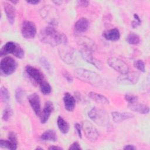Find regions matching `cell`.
<instances>
[{"instance_id":"cell-1","label":"cell","mask_w":150,"mask_h":150,"mask_svg":"<svg viewBox=\"0 0 150 150\" xmlns=\"http://www.w3.org/2000/svg\"><path fill=\"white\" fill-rule=\"evenodd\" d=\"M39 38L42 42L52 46L66 45L67 42L66 36L58 32L53 25L44 28L39 33Z\"/></svg>"},{"instance_id":"cell-2","label":"cell","mask_w":150,"mask_h":150,"mask_svg":"<svg viewBox=\"0 0 150 150\" xmlns=\"http://www.w3.org/2000/svg\"><path fill=\"white\" fill-rule=\"evenodd\" d=\"M74 75L78 79L92 86H99L103 83L102 78L98 74L86 69H76L74 70Z\"/></svg>"},{"instance_id":"cell-3","label":"cell","mask_w":150,"mask_h":150,"mask_svg":"<svg viewBox=\"0 0 150 150\" xmlns=\"http://www.w3.org/2000/svg\"><path fill=\"white\" fill-rule=\"evenodd\" d=\"M88 116L98 125L107 127L110 124V118L107 112L97 107H93L88 112Z\"/></svg>"},{"instance_id":"cell-4","label":"cell","mask_w":150,"mask_h":150,"mask_svg":"<svg viewBox=\"0 0 150 150\" xmlns=\"http://www.w3.org/2000/svg\"><path fill=\"white\" fill-rule=\"evenodd\" d=\"M8 54H12L18 59H22L24 57L25 52L22 47L14 42L9 41L6 42L1 49L0 56H5Z\"/></svg>"},{"instance_id":"cell-5","label":"cell","mask_w":150,"mask_h":150,"mask_svg":"<svg viewBox=\"0 0 150 150\" xmlns=\"http://www.w3.org/2000/svg\"><path fill=\"white\" fill-rule=\"evenodd\" d=\"M40 14L50 25L54 26L57 23L58 13L54 7L50 5L45 6L41 8Z\"/></svg>"},{"instance_id":"cell-6","label":"cell","mask_w":150,"mask_h":150,"mask_svg":"<svg viewBox=\"0 0 150 150\" xmlns=\"http://www.w3.org/2000/svg\"><path fill=\"white\" fill-rule=\"evenodd\" d=\"M16 68L17 63L13 58L11 57H4L1 61V73L5 76L12 74L15 71Z\"/></svg>"},{"instance_id":"cell-7","label":"cell","mask_w":150,"mask_h":150,"mask_svg":"<svg viewBox=\"0 0 150 150\" xmlns=\"http://www.w3.org/2000/svg\"><path fill=\"white\" fill-rule=\"evenodd\" d=\"M107 64L110 67L121 74L129 72L128 64L122 60L117 57H111L107 59Z\"/></svg>"},{"instance_id":"cell-8","label":"cell","mask_w":150,"mask_h":150,"mask_svg":"<svg viewBox=\"0 0 150 150\" xmlns=\"http://www.w3.org/2000/svg\"><path fill=\"white\" fill-rule=\"evenodd\" d=\"M21 34L27 39H33L36 35V28L32 22L26 21L22 23L21 26Z\"/></svg>"},{"instance_id":"cell-9","label":"cell","mask_w":150,"mask_h":150,"mask_svg":"<svg viewBox=\"0 0 150 150\" xmlns=\"http://www.w3.org/2000/svg\"><path fill=\"white\" fill-rule=\"evenodd\" d=\"M139 78V74L136 72H128L121 74L117 78V82L122 85H134Z\"/></svg>"},{"instance_id":"cell-10","label":"cell","mask_w":150,"mask_h":150,"mask_svg":"<svg viewBox=\"0 0 150 150\" xmlns=\"http://www.w3.org/2000/svg\"><path fill=\"white\" fill-rule=\"evenodd\" d=\"M83 129L84 131L86 137L90 141H96L98 136L99 134L97 129L94 126L88 121H84L83 122Z\"/></svg>"},{"instance_id":"cell-11","label":"cell","mask_w":150,"mask_h":150,"mask_svg":"<svg viewBox=\"0 0 150 150\" xmlns=\"http://www.w3.org/2000/svg\"><path fill=\"white\" fill-rule=\"evenodd\" d=\"M25 71L28 76L37 84H40L44 80L43 73L37 68L28 65L25 67Z\"/></svg>"},{"instance_id":"cell-12","label":"cell","mask_w":150,"mask_h":150,"mask_svg":"<svg viewBox=\"0 0 150 150\" xmlns=\"http://www.w3.org/2000/svg\"><path fill=\"white\" fill-rule=\"evenodd\" d=\"M80 53L82 58L87 62L93 64L98 70H101L103 69V64L101 62L93 57L91 52L86 50L84 49H82L80 50Z\"/></svg>"},{"instance_id":"cell-13","label":"cell","mask_w":150,"mask_h":150,"mask_svg":"<svg viewBox=\"0 0 150 150\" xmlns=\"http://www.w3.org/2000/svg\"><path fill=\"white\" fill-rule=\"evenodd\" d=\"M77 43L79 45L83 46V49L89 50L90 52H94L96 50V45L94 42L86 36H77Z\"/></svg>"},{"instance_id":"cell-14","label":"cell","mask_w":150,"mask_h":150,"mask_svg":"<svg viewBox=\"0 0 150 150\" xmlns=\"http://www.w3.org/2000/svg\"><path fill=\"white\" fill-rule=\"evenodd\" d=\"M29 103L37 116H40L41 106L39 96L36 93H33L28 97Z\"/></svg>"},{"instance_id":"cell-15","label":"cell","mask_w":150,"mask_h":150,"mask_svg":"<svg viewBox=\"0 0 150 150\" xmlns=\"http://www.w3.org/2000/svg\"><path fill=\"white\" fill-rule=\"evenodd\" d=\"M59 53L62 60L67 64H72L74 62L73 52L70 48H62L59 50Z\"/></svg>"},{"instance_id":"cell-16","label":"cell","mask_w":150,"mask_h":150,"mask_svg":"<svg viewBox=\"0 0 150 150\" xmlns=\"http://www.w3.org/2000/svg\"><path fill=\"white\" fill-rule=\"evenodd\" d=\"M54 107L52 102L47 101L45 103L42 112L40 114V122L45 124L49 118L52 111H53Z\"/></svg>"},{"instance_id":"cell-17","label":"cell","mask_w":150,"mask_h":150,"mask_svg":"<svg viewBox=\"0 0 150 150\" xmlns=\"http://www.w3.org/2000/svg\"><path fill=\"white\" fill-rule=\"evenodd\" d=\"M4 9L9 23L11 25L13 24L16 14V11L14 6L8 2H5L4 4Z\"/></svg>"},{"instance_id":"cell-18","label":"cell","mask_w":150,"mask_h":150,"mask_svg":"<svg viewBox=\"0 0 150 150\" xmlns=\"http://www.w3.org/2000/svg\"><path fill=\"white\" fill-rule=\"evenodd\" d=\"M89 27V22L85 18L79 19L74 25V32L77 33H82L85 32Z\"/></svg>"},{"instance_id":"cell-19","label":"cell","mask_w":150,"mask_h":150,"mask_svg":"<svg viewBox=\"0 0 150 150\" xmlns=\"http://www.w3.org/2000/svg\"><path fill=\"white\" fill-rule=\"evenodd\" d=\"M63 99L65 109L68 111H73L76 105V100L74 97L69 93H65Z\"/></svg>"},{"instance_id":"cell-20","label":"cell","mask_w":150,"mask_h":150,"mask_svg":"<svg viewBox=\"0 0 150 150\" xmlns=\"http://www.w3.org/2000/svg\"><path fill=\"white\" fill-rule=\"evenodd\" d=\"M128 107L131 110L141 114H147L149 111L148 106L144 104L138 103L137 102L129 104Z\"/></svg>"},{"instance_id":"cell-21","label":"cell","mask_w":150,"mask_h":150,"mask_svg":"<svg viewBox=\"0 0 150 150\" xmlns=\"http://www.w3.org/2000/svg\"><path fill=\"white\" fill-rule=\"evenodd\" d=\"M111 115L112 120L115 122H120L122 121L130 119L134 117V115L132 113L128 112H112Z\"/></svg>"},{"instance_id":"cell-22","label":"cell","mask_w":150,"mask_h":150,"mask_svg":"<svg viewBox=\"0 0 150 150\" xmlns=\"http://www.w3.org/2000/svg\"><path fill=\"white\" fill-rule=\"evenodd\" d=\"M104 38L110 41H117L120 38V32L117 28H113L105 32L103 34Z\"/></svg>"},{"instance_id":"cell-23","label":"cell","mask_w":150,"mask_h":150,"mask_svg":"<svg viewBox=\"0 0 150 150\" xmlns=\"http://www.w3.org/2000/svg\"><path fill=\"white\" fill-rule=\"evenodd\" d=\"M88 97L94 101L101 104L107 105L110 103L109 100L106 97L96 92H90L88 93Z\"/></svg>"},{"instance_id":"cell-24","label":"cell","mask_w":150,"mask_h":150,"mask_svg":"<svg viewBox=\"0 0 150 150\" xmlns=\"http://www.w3.org/2000/svg\"><path fill=\"white\" fill-rule=\"evenodd\" d=\"M40 139L43 141H56L57 134L54 130L48 129L44 132L40 136Z\"/></svg>"},{"instance_id":"cell-25","label":"cell","mask_w":150,"mask_h":150,"mask_svg":"<svg viewBox=\"0 0 150 150\" xmlns=\"http://www.w3.org/2000/svg\"><path fill=\"white\" fill-rule=\"evenodd\" d=\"M57 124L58 128L59 129L60 131L65 134H67L69 131V124L65 121L61 116H59L57 120Z\"/></svg>"},{"instance_id":"cell-26","label":"cell","mask_w":150,"mask_h":150,"mask_svg":"<svg viewBox=\"0 0 150 150\" xmlns=\"http://www.w3.org/2000/svg\"><path fill=\"white\" fill-rule=\"evenodd\" d=\"M126 41L130 45H137L140 42V38L137 34L134 32H131L127 36Z\"/></svg>"},{"instance_id":"cell-27","label":"cell","mask_w":150,"mask_h":150,"mask_svg":"<svg viewBox=\"0 0 150 150\" xmlns=\"http://www.w3.org/2000/svg\"><path fill=\"white\" fill-rule=\"evenodd\" d=\"M0 95L1 101L5 104L8 103L10 100V94L8 89L6 87L3 86L1 87L0 90Z\"/></svg>"},{"instance_id":"cell-28","label":"cell","mask_w":150,"mask_h":150,"mask_svg":"<svg viewBox=\"0 0 150 150\" xmlns=\"http://www.w3.org/2000/svg\"><path fill=\"white\" fill-rule=\"evenodd\" d=\"M40 90L43 94H49L52 91V87L49 83L43 80L39 84Z\"/></svg>"},{"instance_id":"cell-29","label":"cell","mask_w":150,"mask_h":150,"mask_svg":"<svg viewBox=\"0 0 150 150\" xmlns=\"http://www.w3.org/2000/svg\"><path fill=\"white\" fill-rule=\"evenodd\" d=\"M0 146L3 149H7L10 150H15L17 148V145L12 144L9 140H0Z\"/></svg>"},{"instance_id":"cell-30","label":"cell","mask_w":150,"mask_h":150,"mask_svg":"<svg viewBox=\"0 0 150 150\" xmlns=\"http://www.w3.org/2000/svg\"><path fill=\"white\" fill-rule=\"evenodd\" d=\"M39 63L40 65L45 69V70L49 74L52 73V69L51 65L49 61L44 57H41L39 59Z\"/></svg>"},{"instance_id":"cell-31","label":"cell","mask_w":150,"mask_h":150,"mask_svg":"<svg viewBox=\"0 0 150 150\" xmlns=\"http://www.w3.org/2000/svg\"><path fill=\"white\" fill-rule=\"evenodd\" d=\"M13 114V111L11 106L7 105L4 110L2 118L4 121H8Z\"/></svg>"},{"instance_id":"cell-32","label":"cell","mask_w":150,"mask_h":150,"mask_svg":"<svg viewBox=\"0 0 150 150\" xmlns=\"http://www.w3.org/2000/svg\"><path fill=\"white\" fill-rule=\"evenodd\" d=\"M24 96V91L23 90V88L21 87H18L15 90V100L16 102L19 104H22L23 101V97Z\"/></svg>"},{"instance_id":"cell-33","label":"cell","mask_w":150,"mask_h":150,"mask_svg":"<svg viewBox=\"0 0 150 150\" xmlns=\"http://www.w3.org/2000/svg\"><path fill=\"white\" fill-rule=\"evenodd\" d=\"M134 66L141 72L145 71V65L142 60H137L134 62Z\"/></svg>"},{"instance_id":"cell-34","label":"cell","mask_w":150,"mask_h":150,"mask_svg":"<svg viewBox=\"0 0 150 150\" xmlns=\"http://www.w3.org/2000/svg\"><path fill=\"white\" fill-rule=\"evenodd\" d=\"M8 140L15 145H18V137L16 134L13 131H11L8 134Z\"/></svg>"},{"instance_id":"cell-35","label":"cell","mask_w":150,"mask_h":150,"mask_svg":"<svg viewBox=\"0 0 150 150\" xmlns=\"http://www.w3.org/2000/svg\"><path fill=\"white\" fill-rule=\"evenodd\" d=\"M134 20L132 22V27L135 29L137 28L138 26H139L141 23V20L140 19V18L138 16V15L136 13L134 15Z\"/></svg>"},{"instance_id":"cell-36","label":"cell","mask_w":150,"mask_h":150,"mask_svg":"<svg viewBox=\"0 0 150 150\" xmlns=\"http://www.w3.org/2000/svg\"><path fill=\"white\" fill-rule=\"evenodd\" d=\"M125 100L129 103H133L135 102H137L138 100V97L132 94H127L125 96Z\"/></svg>"},{"instance_id":"cell-37","label":"cell","mask_w":150,"mask_h":150,"mask_svg":"<svg viewBox=\"0 0 150 150\" xmlns=\"http://www.w3.org/2000/svg\"><path fill=\"white\" fill-rule=\"evenodd\" d=\"M63 76L65 78V79L69 82V83H72L73 81V77L71 76V74L67 71H64L63 73Z\"/></svg>"},{"instance_id":"cell-38","label":"cell","mask_w":150,"mask_h":150,"mask_svg":"<svg viewBox=\"0 0 150 150\" xmlns=\"http://www.w3.org/2000/svg\"><path fill=\"white\" fill-rule=\"evenodd\" d=\"M74 128L76 131L77 133V135L80 138H82V134H81V127L79 123H76L74 125Z\"/></svg>"},{"instance_id":"cell-39","label":"cell","mask_w":150,"mask_h":150,"mask_svg":"<svg viewBox=\"0 0 150 150\" xmlns=\"http://www.w3.org/2000/svg\"><path fill=\"white\" fill-rule=\"evenodd\" d=\"M81 147L80 146V144L77 142H74L73 144H71L69 148V149H81Z\"/></svg>"},{"instance_id":"cell-40","label":"cell","mask_w":150,"mask_h":150,"mask_svg":"<svg viewBox=\"0 0 150 150\" xmlns=\"http://www.w3.org/2000/svg\"><path fill=\"white\" fill-rule=\"evenodd\" d=\"M89 2L87 1H84V0H80L77 1V4L80 6H83V7H86L88 5Z\"/></svg>"},{"instance_id":"cell-41","label":"cell","mask_w":150,"mask_h":150,"mask_svg":"<svg viewBox=\"0 0 150 150\" xmlns=\"http://www.w3.org/2000/svg\"><path fill=\"white\" fill-rule=\"evenodd\" d=\"M123 149L125 150H133V149H135L136 148L132 145H126L123 148Z\"/></svg>"},{"instance_id":"cell-42","label":"cell","mask_w":150,"mask_h":150,"mask_svg":"<svg viewBox=\"0 0 150 150\" xmlns=\"http://www.w3.org/2000/svg\"><path fill=\"white\" fill-rule=\"evenodd\" d=\"M49 150H53V149H62V148L57 146H54V145H51L48 148Z\"/></svg>"},{"instance_id":"cell-43","label":"cell","mask_w":150,"mask_h":150,"mask_svg":"<svg viewBox=\"0 0 150 150\" xmlns=\"http://www.w3.org/2000/svg\"><path fill=\"white\" fill-rule=\"evenodd\" d=\"M40 2L39 1H27V3L32 4V5H36Z\"/></svg>"},{"instance_id":"cell-44","label":"cell","mask_w":150,"mask_h":150,"mask_svg":"<svg viewBox=\"0 0 150 150\" xmlns=\"http://www.w3.org/2000/svg\"><path fill=\"white\" fill-rule=\"evenodd\" d=\"M11 2H12V3L14 4H16V3H18V1H11Z\"/></svg>"},{"instance_id":"cell-45","label":"cell","mask_w":150,"mask_h":150,"mask_svg":"<svg viewBox=\"0 0 150 150\" xmlns=\"http://www.w3.org/2000/svg\"><path fill=\"white\" fill-rule=\"evenodd\" d=\"M43 149V148H40V147H37V148H36V149Z\"/></svg>"}]
</instances>
